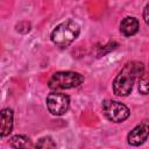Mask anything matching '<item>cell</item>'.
Instances as JSON below:
<instances>
[{
    "label": "cell",
    "instance_id": "6da1fadb",
    "mask_svg": "<svg viewBox=\"0 0 149 149\" xmlns=\"http://www.w3.org/2000/svg\"><path fill=\"white\" fill-rule=\"evenodd\" d=\"M144 72L142 63L129 62L119 72L113 81V91L119 97H126L132 92L133 84L137 77Z\"/></svg>",
    "mask_w": 149,
    "mask_h": 149
},
{
    "label": "cell",
    "instance_id": "7a4b0ae2",
    "mask_svg": "<svg viewBox=\"0 0 149 149\" xmlns=\"http://www.w3.org/2000/svg\"><path fill=\"white\" fill-rule=\"evenodd\" d=\"M79 26L72 21L68 20L59 23L51 33V41L58 47H68L71 44L79 35Z\"/></svg>",
    "mask_w": 149,
    "mask_h": 149
},
{
    "label": "cell",
    "instance_id": "3957f363",
    "mask_svg": "<svg viewBox=\"0 0 149 149\" xmlns=\"http://www.w3.org/2000/svg\"><path fill=\"white\" fill-rule=\"evenodd\" d=\"M84 81V77L80 73L72 71L56 72L49 79V87L51 90H68L79 86Z\"/></svg>",
    "mask_w": 149,
    "mask_h": 149
},
{
    "label": "cell",
    "instance_id": "277c9868",
    "mask_svg": "<svg viewBox=\"0 0 149 149\" xmlns=\"http://www.w3.org/2000/svg\"><path fill=\"white\" fill-rule=\"evenodd\" d=\"M102 111L105 116L113 122H122L130 114L126 105L114 100H105L102 102Z\"/></svg>",
    "mask_w": 149,
    "mask_h": 149
},
{
    "label": "cell",
    "instance_id": "5b68a950",
    "mask_svg": "<svg viewBox=\"0 0 149 149\" xmlns=\"http://www.w3.org/2000/svg\"><path fill=\"white\" fill-rule=\"evenodd\" d=\"M70 106V99L66 94L61 92H52L47 97V107L54 115H63Z\"/></svg>",
    "mask_w": 149,
    "mask_h": 149
},
{
    "label": "cell",
    "instance_id": "8992f818",
    "mask_svg": "<svg viewBox=\"0 0 149 149\" xmlns=\"http://www.w3.org/2000/svg\"><path fill=\"white\" fill-rule=\"evenodd\" d=\"M148 122L143 121L142 123H140L139 126H136L129 134L127 137V141L130 146H140L143 142H146V140L148 139Z\"/></svg>",
    "mask_w": 149,
    "mask_h": 149
},
{
    "label": "cell",
    "instance_id": "52a82bcc",
    "mask_svg": "<svg viewBox=\"0 0 149 149\" xmlns=\"http://www.w3.org/2000/svg\"><path fill=\"white\" fill-rule=\"evenodd\" d=\"M13 129V111L3 108L0 111V136H7Z\"/></svg>",
    "mask_w": 149,
    "mask_h": 149
},
{
    "label": "cell",
    "instance_id": "ba28073f",
    "mask_svg": "<svg viewBox=\"0 0 149 149\" xmlns=\"http://www.w3.org/2000/svg\"><path fill=\"white\" fill-rule=\"evenodd\" d=\"M139 30V21L135 17L127 16L120 23V31L125 36H133Z\"/></svg>",
    "mask_w": 149,
    "mask_h": 149
},
{
    "label": "cell",
    "instance_id": "9c48e42d",
    "mask_svg": "<svg viewBox=\"0 0 149 149\" xmlns=\"http://www.w3.org/2000/svg\"><path fill=\"white\" fill-rule=\"evenodd\" d=\"M10 146L14 148H19V147H30V141L27 136L23 135H15L10 139Z\"/></svg>",
    "mask_w": 149,
    "mask_h": 149
},
{
    "label": "cell",
    "instance_id": "30bf717a",
    "mask_svg": "<svg viewBox=\"0 0 149 149\" xmlns=\"http://www.w3.org/2000/svg\"><path fill=\"white\" fill-rule=\"evenodd\" d=\"M139 91L142 94H147L148 93V76H147L146 72H143L139 77Z\"/></svg>",
    "mask_w": 149,
    "mask_h": 149
},
{
    "label": "cell",
    "instance_id": "8fae6325",
    "mask_svg": "<svg viewBox=\"0 0 149 149\" xmlns=\"http://www.w3.org/2000/svg\"><path fill=\"white\" fill-rule=\"evenodd\" d=\"M36 148H55L56 143L51 140V137H42L38 140V142L35 144Z\"/></svg>",
    "mask_w": 149,
    "mask_h": 149
},
{
    "label": "cell",
    "instance_id": "7c38bea8",
    "mask_svg": "<svg viewBox=\"0 0 149 149\" xmlns=\"http://www.w3.org/2000/svg\"><path fill=\"white\" fill-rule=\"evenodd\" d=\"M143 17H144V21L148 23V5L144 7V12H143Z\"/></svg>",
    "mask_w": 149,
    "mask_h": 149
}]
</instances>
